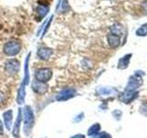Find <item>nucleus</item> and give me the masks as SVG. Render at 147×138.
<instances>
[{
	"label": "nucleus",
	"instance_id": "f257e3e1",
	"mask_svg": "<svg viewBox=\"0 0 147 138\" xmlns=\"http://www.w3.org/2000/svg\"><path fill=\"white\" fill-rule=\"evenodd\" d=\"M30 53L27 55L26 61H25V73H24V78H23V82L20 85V89L18 92V97H17V102L18 104H23L25 101V96H26V91H25V87L29 84L30 82V72H29V62H30Z\"/></svg>",
	"mask_w": 147,
	"mask_h": 138
},
{
	"label": "nucleus",
	"instance_id": "f03ea898",
	"mask_svg": "<svg viewBox=\"0 0 147 138\" xmlns=\"http://www.w3.org/2000/svg\"><path fill=\"white\" fill-rule=\"evenodd\" d=\"M144 73L142 71H135L134 75L129 78L128 84L125 87V91H137L142 84V76Z\"/></svg>",
	"mask_w": 147,
	"mask_h": 138
},
{
	"label": "nucleus",
	"instance_id": "7ed1b4c3",
	"mask_svg": "<svg viewBox=\"0 0 147 138\" xmlns=\"http://www.w3.org/2000/svg\"><path fill=\"white\" fill-rule=\"evenodd\" d=\"M23 112H24V133L28 135H30L34 125V113L30 106H26Z\"/></svg>",
	"mask_w": 147,
	"mask_h": 138
},
{
	"label": "nucleus",
	"instance_id": "20e7f679",
	"mask_svg": "<svg viewBox=\"0 0 147 138\" xmlns=\"http://www.w3.org/2000/svg\"><path fill=\"white\" fill-rule=\"evenodd\" d=\"M21 44L20 41L18 40H12L9 41L4 45V53L7 55V56H15L18 53L20 52Z\"/></svg>",
	"mask_w": 147,
	"mask_h": 138
},
{
	"label": "nucleus",
	"instance_id": "39448f33",
	"mask_svg": "<svg viewBox=\"0 0 147 138\" xmlns=\"http://www.w3.org/2000/svg\"><path fill=\"white\" fill-rule=\"evenodd\" d=\"M52 76H53V72L50 68H40L38 69L35 73L36 80L43 83L49 81L52 78Z\"/></svg>",
	"mask_w": 147,
	"mask_h": 138
},
{
	"label": "nucleus",
	"instance_id": "423d86ee",
	"mask_svg": "<svg viewBox=\"0 0 147 138\" xmlns=\"http://www.w3.org/2000/svg\"><path fill=\"white\" fill-rule=\"evenodd\" d=\"M139 96V92L138 91H125L124 90L122 93L119 94V99L121 101V102L129 104L131 103V101L136 99Z\"/></svg>",
	"mask_w": 147,
	"mask_h": 138
},
{
	"label": "nucleus",
	"instance_id": "0eeeda50",
	"mask_svg": "<svg viewBox=\"0 0 147 138\" xmlns=\"http://www.w3.org/2000/svg\"><path fill=\"white\" fill-rule=\"evenodd\" d=\"M76 95V90L75 89L68 87V89H64L61 92H59L57 96L55 97V99L58 101H65L72 99Z\"/></svg>",
	"mask_w": 147,
	"mask_h": 138
},
{
	"label": "nucleus",
	"instance_id": "6e6552de",
	"mask_svg": "<svg viewBox=\"0 0 147 138\" xmlns=\"http://www.w3.org/2000/svg\"><path fill=\"white\" fill-rule=\"evenodd\" d=\"M5 70H6L9 75H15L20 70V62L16 59H11L5 64Z\"/></svg>",
	"mask_w": 147,
	"mask_h": 138
},
{
	"label": "nucleus",
	"instance_id": "1a4fd4ad",
	"mask_svg": "<svg viewBox=\"0 0 147 138\" xmlns=\"http://www.w3.org/2000/svg\"><path fill=\"white\" fill-rule=\"evenodd\" d=\"M32 90H33L35 93L40 94V95H43L45 93H47L49 90V87L46 83L43 82H40L38 80H35L32 82Z\"/></svg>",
	"mask_w": 147,
	"mask_h": 138
},
{
	"label": "nucleus",
	"instance_id": "9d476101",
	"mask_svg": "<svg viewBox=\"0 0 147 138\" xmlns=\"http://www.w3.org/2000/svg\"><path fill=\"white\" fill-rule=\"evenodd\" d=\"M22 120V110L21 109H18V118L16 120V122L14 124L13 130H12V135L13 136L18 137L20 135V122Z\"/></svg>",
	"mask_w": 147,
	"mask_h": 138
},
{
	"label": "nucleus",
	"instance_id": "9b49d317",
	"mask_svg": "<svg viewBox=\"0 0 147 138\" xmlns=\"http://www.w3.org/2000/svg\"><path fill=\"white\" fill-rule=\"evenodd\" d=\"M3 118H4V122L5 126L7 130H11L12 126V120H13V112L12 110H8L7 112L3 113Z\"/></svg>",
	"mask_w": 147,
	"mask_h": 138
},
{
	"label": "nucleus",
	"instance_id": "f8f14e48",
	"mask_svg": "<svg viewBox=\"0 0 147 138\" xmlns=\"http://www.w3.org/2000/svg\"><path fill=\"white\" fill-rule=\"evenodd\" d=\"M53 51L49 48H40L37 52L38 57L41 60H48L53 55Z\"/></svg>",
	"mask_w": 147,
	"mask_h": 138
},
{
	"label": "nucleus",
	"instance_id": "ddd939ff",
	"mask_svg": "<svg viewBox=\"0 0 147 138\" xmlns=\"http://www.w3.org/2000/svg\"><path fill=\"white\" fill-rule=\"evenodd\" d=\"M98 92L101 96H110V95H115L119 93L116 89L109 87H100L98 89Z\"/></svg>",
	"mask_w": 147,
	"mask_h": 138
},
{
	"label": "nucleus",
	"instance_id": "4468645a",
	"mask_svg": "<svg viewBox=\"0 0 147 138\" xmlns=\"http://www.w3.org/2000/svg\"><path fill=\"white\" fill-rule=\"evenodd\" d=\"M108 43L111 48H117L121 43V37L116 34L109 33L108 35Z\"/></svg>",
	"mask_w": 147,
	"mask_h": 138
},
{
	"label": "nucleus",
	"instance_id": "2eb2a0df",
	"mask_svg": "<svg viewBox=\"0 0 147 138\" xmlns=\"http://www.w3.org/2000/svg\"><path fill=\"white\" fill-rule=\"evenodd\" d=\"M131 56H132L131 53H128L126 55H124L122 58L119 59V63H118V68L119 69H126L129 66V64H130Z\"/></svg>",
	"mask_w": 147,
	"mask_h": 138
},
{
	"label": "nucleus",
	"instance_id": "dca6fc26",
	"mask_svg": "<svg viewBox=\"0 0 147 138\" xmlns=\"http://www.w3.org/2000/svg\"><path fill=\"white\" fill-rule=\"evenodd\" d=\"M55 10L59 13H64L70 10V6H69L68 0H60Z\"/></svg>",
	"mask_w": 147,
	"mask_h": 138
},
{
	"label": "nucleus",
	"instance_id": "f3484780",
	"mask_svg": "<svg viewBox=\"0 0 147 138\" xmlns=\"http://www.w3.org/2000/svg\"><path fill=\"white\" fill-rule=\"evenodd\" d=\"M110 33L116 34L119 37H121L122 34L124 33V28L121 24H119V23H115L114 25L110 27Z\"/></svg>",
	"mask_w": 147,
	"mask_h": 138
},
{
	"label": "nucleus",
	"instance_id": "a211bd4d",
	"mask_svg": "<svg viewBox=\"0 0 147 138\" xmlns=\"http://www.w3.org/2000/svg\"><path fill=\"white\" fill-rule=\"evenodd\" d=\"M49 10H50V8L48 7V5H39V6L36 7V12L38 13V15L40 18H44L47 15Z\"/></svg>",
	"mask_w": 147,
	"mask_h": 138
},
{
	"label": "nucleus",
	"instance_id": "6ab92c4d",
	"mask_svg": "<svg viewBox=\"0 0 147 138\" xmlns=\"http://www.w3.org/2000/svg\"><path fill=\"white\" fill-rule=\"evenodd\" d=\"M100 130H101L100 124L99 123H95L88 129V131H87V135H88L89 136L96 135H98V133H99Z\"/></svg>",
	"mask_w": 147,
	"mask_h": 138
},
{
	"label": "nucleus",
	"instance_id": "aec40b11",
	"mask_svg": "<svg viewBox=\"0 0 147 138\" xmlns=\"http://www.w3.org/2000/svg\"><path fill=\"white\" fill-rule=\"evenodd\" d=\"M136 35L137 36H141V37H144L147 36V23L142 25L139 29L136 30Z\"/></svg>",
	"mask_w": 147,
	"mask_h": 138
},
{
	"label": "nucleus",
	"instance_id": "412c9836",
	"mask_svg": "<svg viewBox=\"0 0 147 138\" xmlns=\"http://www.w3.org/2000/svg\"><path fill=\"white\" fill-rule=\"evenodd\" d=\"M140 112L144 115V116H147V102H144L141 105L140 107Z\"/></svg>",
	"mask_w": 147,
	"mask_h": 138
},
{
	"label": "nucleus",
	"instance_id": "4be33fe9",
	"mask_svg": "<svg viewBox=\"0 0 147 138\" xmlns=\"http://www.w3.org/2000/svg\"><path fill=\"white\" fill-rule=\"evenodd\" d=\"M53 16H52L50 18V20H49V22L47 23V25H46V27H45V30H44V31H43V33H42V36L41 37H43L45 34H46V32H47V30H48V29L50 28V25H51V23H52V20H53Z\"/></svg>",
	"mask_w": 147,
	"mask_h": 138
},
{
	"label": "nucleus",
	"instance_id": "5701e85b",
	"mask_svg": "<svg viewBox=\"0 0 147 138\" xmlns=\"http://www.w3.org/2000/svg\"><path fill=\"white\" fill-rule=\"evenodd\" d=\"M112 114H113V116L116 118L117 120H119V119H121V116L122 113H121V110H114Z\"/></svg>",
	"mask_w": 147,
	"mask_h": 138
},
{
	"label": "nucleus",
	"instance_id": "b1692460",
	"mask_svg": "<svg viewBox=\"0 0 147 138\" xmlns=\"http://www.w3.org/2000/svg\"><path fill=\"white\" fill-rule=\"evenodd\" d=\"M99 138H112V137H111V135H109V133L104 132V133H100Z\"/></svg>",
	"mask_w": 147,
	"mask_h": 138
},
{
	"label": "nucleus",
	"instance_id": "393cba45",
	"mask_svg": "<svg viewBox=\"0 0 147 138\" xmlns=\"http://www.w3.org/2000/svg\"><path fill=\"white\" fill-rule=\"evenodd\" d=\"M142 8H144V13L147 15V1H144V3H142Z\"/></svg>",
	"mask_w": 147,
	"mask_h": 138
},
{
	"label": "nucleus",
	"instance_id": "a878e982",
	"mask_svg": "<svg viewBox=\"0 0 147 138\" xmlns=\"http://www.w3.org/2000/svg\"><path fill=\"white\" fill-rule=\"evenodd\" d=\"M70 138H86V136L84 135H80V133H78V135H75L71 136Z\"/></svg>",
	"mask_w": 147,
	"mask_h": 138
},
{
	"label": "nucleus",
	"instance_id": "bb28decb",
	"mask_svg": "<svg viewBox=\"0 0 147 138\" xmlns=\"http://www.w3.org/2000/svg\"><path fill=\"white\" fill-rule=\"evenodd\" d=\"M3 130H4V127H3V123L0 121V135H2L3 133Z\"/></svg>",
	"mask_w": 147,
	"mask_h": 138
},
{
	"label": "nucleus",
	"instance_id": "cd10ccee",
	"mask_svg": "<svg viewBox=\"0 0 147 138\" xmlns=\"http://www.w3.org/2000/svg\"><path fill=\"white\" fill-rule=\"evenodd\" d=\"M3 98H4V96H3V94L1 93V92H0V103L3 101Z\"/></svg>",
	"mask_w": 147,
	"mask_h": 138
}]
</instances>
